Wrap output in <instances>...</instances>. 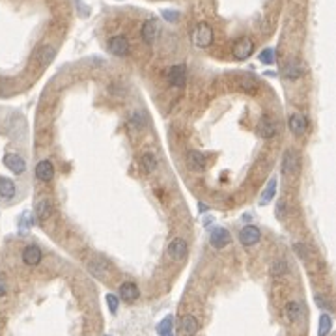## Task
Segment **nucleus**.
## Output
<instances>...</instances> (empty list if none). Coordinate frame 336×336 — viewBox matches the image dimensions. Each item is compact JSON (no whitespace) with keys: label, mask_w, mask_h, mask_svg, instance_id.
<instances>
[{"label":"nucleus","mask_w":336,"mask_h":336,"mask_svg":"<svg viewBox=\"0 0 336 336\" xmlns=\"http://www.w3.org/2000/svg\"><path fill=\"white\" fill-rule=\"evenodd\" d=\"M192 41H194L196 47H200V49L209 47V45L213 43V28L207 24V22L196 24V28H194V32H192Z\"/></svg>","instance_id":"obj_1"},{"label":"nucleus","mask_w":336,"mask_h":336,"mask_svg":"<svg viewBox=\"0 0 336 336\" xmlns=\"http://www.w3.org/2000/svg\"><path fill=\"white\" fill-rule=\"evenodd\" d=\"M301 168V159L295 149H286V153L282 157V174L284 176H295Z\"/></svg>","instance_id":"obj_2"},{"label":"nucleus","mask_w":336,"mask_h":336,"mask_svg":"<svg viewBox=\"0 0 336 336\" xmlns=\"http://www.w3.org/2000/svg\"><path fill=\"white\" fill-rule=\"evenodd\" d=\"M187 250H189V246H187V241H185V239H181V237H176V239H172V241L168 243V246H167L168 258H172V260H178V261H181V260H185V258H187Z\"/></svg>","instance_id":"obj_3"},{"label":"nucleus","mask_w":336,"mask_h":336,"mask_svg":"<svg viewBox=\"0 0 336 336\" xmlns=\"http://www.w3.org/2000/svg\"><path fill=\"white\" fill-rule=\"evenodd\" d=\"M252 53H254V43L250 37H239L232 49V55H234L235 60H246Z\"/></svg>","instance_id":"obj_4"},{"label":"nucleus","mask_w":336,"mask_h":336,"mask_svg":"<svg viewBox=\"0 0 336 336\" xmlns=\"http://www.w3.org/2000/svg\"><path fill=\"white\" fill-rule=\"evenodd\" d=\"M260 237H261L260 228L254 224H248L245 228H241V232H239V243L243 246H254L256 243H260Z\"/></svg>","instance_id":"obj_5"},{"label":"nucleus","mask_w":336,"mask_h":336,"mask_svg":"<svg viewBox=\"0 0 336 336\" xmlns=\"http://www.w3.org/2000/svg\"><path fill=\"white\" fill-rule=\"evenodd\" d=\"M34 174H36V178L39 179V181L49 183V181H53V179H55V165H53L51 161L43 159V161H39V163L36 165Z\"/></svg>","instance_id":"obj_6"},{"label":"nucleus","mask_w":336,"mask_h":336,"mask_svg":"<svg viewBox=\"0 0 336 336\" xmlns=\"http://www.w3.org/2000/svg\"><path fill=\"white\" fill-rule=\"evenodd\" d=\"M209 241H211V246L213 248H224V246L230 245V241H232V235H230V232L226 230V228H221V226H217V228H213L211 235H209Z\"/></svg>","instance_id":"obj_7"},{"label":"nucleus","mask_w":336,"mask_h":336,"mask_svg":"<svg viewBox=\"0 0 336 336\" xmlns=\"http://www.w3.org/2000/svg\"><path fill=\"white\" fill-rule=\"evenodd\" d=\"M198 331H200V323L192 314H185L179 319V333L183 336H196Z\"/></svg>","instance_id":"obj_8"},{"label":"nucleus","mask_w":336,"mask_h":336,"mask_svg":"<svg viewBox=\"0 0 336 336\" xmlns=\"http://www.w3.org/2000/svg\"><path fill=\"white\" fill-rule=\"evenodd\" d=\"M111 271V263L107 260H103V258H95V260H92L88 263V273L92 277H95V279H105Z\"/></svg>","instance_id":"obj_9"},{"label":"nucleus","mask_w":336,"mask_h":336,"mask_svg":"<svg viewBox=\"0 0 336 336\" xmlns=\"http://www.w3.org/2000/svg\"><path fill=\"white\" fill-rule=\"evenodd\" d=\"M41 260H43V252H41V248L37 245H28L24 246V250H22V261L28 265V267H36V265H39L41 263Z\"/></svg>","instance_id":"obj_10"},{"label":"nucleus","mask_w":336,"mask_h":336,"mask_svg":"<svg viewBox=\"0 0 336 336\" xmlns=\"http://www.w3.org/2000/svg\"><path fill=\"white\" fill-rule=\"evenodd\" d=\"M4 165L10 168L13 174H17V176H21V174L26 172V161L21 155H17V153H6L4 155Z\"/></svg>","instance_id":"obj_11"},{"label":"nucleus","mask_w":336,"mask_h":336,"mask_svg":"<svg viewBox=\"0 0 336 336\" xmlns=\"http://www.w3.org/2000/svg\"><path fill=\"white\" fill-rule=\"evenodd\" d=\"M288 127L297 138H301L306 134V118L302 114H291L288 118Z\"/></svg>","instance_id":"obj_12"},{"label":"nucleus","mask_w":336,"mask_h":336,"mask_svg":"<svg viewBox=\"0 0 336 336\" xmlns=\"http://www.w3.org/2000/svg\"><path fill=\"white\" fill-rule=\"evenodd\" d=\"M167 78H168V82H170L172 86H178V88L185 86V78H187V75H185V67L181 66V64L168 67Z\"/></svg>","instance_id":"obj_13"},{"label":"nucleus","mask_w":336,"mask_h":336,"mask_svg":"<svg viewBox=\"0 0 336 336\" xmlns=\"http://www.w3.org/2000/svg\"><path fill=\"white\" fill-rule=\"evenodd\" d=\"M34 213L39 221H47L51 215H53V204L49 202L47 196H39L36 204H34Z\"/></svg>","instance_id":"obj_14"},{"label":"nucleus","mask_w":336,"mask_h":336,"mask_svg":"<svg viewBox=\"0 0 336 336\" xmlns=\"http://www.w3.org/2000/svg\"><path fill=\"white\" fill-rule=\"evenodd\" d=\"M109 51L116 56H127L129 53V41L125 36H114L109 41Z\"/></svg>","instance_id":"obj_15"},{"label":"nucleus","mask_w":336,"mask_h":336,"mask_svg":"<svg viewBox=\"0 0 336 336\" xmlns=\"http://www.w3.org/2000/svg\"><path fill=\"white\" fill-rule=\"evenodd\" d=\"M157 34H159V22L155 21V19H149V21H146L144 24H142V32H140V36H142V41L148 45H153V41L157 39Z\"/></svg>","instance_id":"obj_16"},{"label":"nucleus","mask_w":336,"mask_h":336,"mask_svg":"<svg viewBox=\"0 0 336 336\" xmlns=\"http://www.w3.org/2000/svg\"><path fill=\"white\" fill-rule=\"evenodd\" d=\"M120 297L125 302H134L138 301V297H140V290H138V286L134 282H123L120 286Z\"/></svg>","instance_id":"obj_17"},{"label":"nucleus","mask_w":336,"mask_h":336,"mask_svg":"<svg viewBox=\"0 0 336 336\" xmlns=\"http://www.w3.org/2000/svg\"><path fill=\"white\" fill-rule=\"evenodd\" d=\"M284 316H286V319L291 321V323L299 321L302 317V304L299 301L286 302V306H284Z\"/></svg>","instance_id":"obj_18"},{"label":"nucleus","mask_w":336,"mask_h":336,"mask_svg":"<svg viewBox=\"0 0 336 336\" xmlns=\"http://www.w3.org/2000/svg\"><path fill=\"white\" fill-rule=\"evenodd\" d=\"M302 73H304V67H302L301 62H290V64H286V67L282 69V75H284V78H288V80H297V78L302 77Z\"/></svg>","instance_id":"obj_19"},{"label":"nucleus","mask_w":336,"mask_h":336,"mask_svg":"<svg viewBox=\"0 0 336 336\" xmlns=\"http://www.w3.org/2000/svg\"><path fill=\"white\" fill-rule=\"evenodd\" d=\"M258 131H260V134H261V138H273L275 134H277V125H275V122L269 118V116H263L261 120H260V127H258Z\"/></svg>","instance_id":"obj_20"},{"label":"nucleus","mask_w":336,"mask_h":336,"mask_svg":"<svg viewBox=\"0 0 336 336\" xmlns=\"http://www.w3.org/2000/svg\"><path fill=\"white\" fill-rule=\"evenodd\" d=\"M55 47H51V45H45V47H41L37 53H36V60H37V64H41V66H49L53 60H55Z\"/></svg>","instance_id":"obj_21"},{"label":"nucleus","mask_w":336,"mask_h":336,"mask_svg":"<svg viewBox=\"0 0 336 336\" xmlns=\"http://www.w3.org/2000/svg\"><path fill=\"white\" fill-rule=\"evenodd\" d=\"M17 192V187H15V181H11L8 178H0V198L4 200H11Z\"/></svg>","instance_id":"obj_22"},{"label":"nucleus","mask_w":336,"mask_h":336,"mask_svg":"<svg viewBox=\"0 0 336 336\" xmlns=\"http://www.w3.org/2000/svg\"><path fill=\"white\" fill-rule=\"evenodd\" d=\"M189 165L192 170L200 172V170H204V168L207 167V155H205V153H200V151H190Z\"/></svg>","instance_id":"obj_23"},{"label":"nucleus","mask_w":336,"mask_h":336,"mask_svg":"<svg viewBox=\"0 0 336 336\" xmlns=\"http://www.w3.org/2000/svg\"><path fill=\"white\" fill-rule=\"evenodd\" d=\"M275 194H277V178L273 176V178L269 179L267 187H265V190H263L261 198H260V205H267L269 202L275 198Z\"/></svg>","instance_id":"obj_24"},{"label":"nucleus","mask_w":336,"mask_h":336,"mask_svg":"<svg viewBox=\"0 0 336 336\" xmlns=\"http://www.w3.org/2000/svg\"><path fill=\"white\" fill-rule=\"evenodd\" d=\"M157 333H159V336H176L174 335V316H167L157 325Z\"/></svg>","instance_id":"obj_25"},{"label":"nucleus","mask_w":336,"mask_h":336,"mask_svg":"<svg viewBox=\"0 0 336 336\" xmlns=\"http://www.w3.org/2000/svg\"><path fill=\"white\" fill-rule=\"evenodd\" d=\"M140 167L146 174H151L153 170H157V159L151 153H142L140 157Z\"/></svg>","instance_id":"obj_26"},{"label":"nucleus","mask_w":336,"mask_h":336,"mask_svg":"<svg viewBox=\"0 0 336 336\" xmlns=\"http://www.w3.org/2000/svg\"><path fill=\"white\" fill-rule=\"evenodd\" d=\"M331 329H333V319H331V316H329V314H321V317H319V331H317V336H329Z\"/></svg>","instance_id":"obj_27"},{"label":"nucleus","mask_w":336,"mask_h":336,"mask_svg":"<svg viewBox=\"0 0 336 336\" xmlns=\"http://www.w3.org/2000/svg\"><path fill=\"white\" fill-rule=\"evenodd\" d=\"M286 273H288V263H286L284 260H275V261L271 263V275L282 277V275H286Z\"/></svg>","instance_id":"obj_28"},{"label":"nucleus","mask_w":336,"mask_h":336,"mask_svg":"<svg viewBox=\"0 0 336 336\" xmlns=\"http://www.w3.org/2000/svg\"><path fill=\"white\" fill-rule=\"evenodd\" d=\"M239 84H241V88L245 90L246 93H254L258 90L256 78H252V77H241L239 78Z\"/></svg>","instance_id":"obj_29"},{"label":"nucleus","mask_w":336,"mask_h":336,"mask_svg":"<svg viewBox=\"0 0 336 336\" xmlns=\"http://www.w3.org/2000/svg\"><path fill=\"white\" fill-rule=\"evenodd\" d=\"M260 62L261 64H273L275 62V51L273 49H265V51H261L260 53Z\"/></svg>","instance_id":"obj_30"},{"label":"nucleus","mask_w":336,"mask_h":336,"mask_svg":"<svg viewBox=\"0 0 336 336\" xmlns=\"http://www.w3.org/2000/svg\"><path fill=\"white\" fill-rule=\"evenodd\" d=\"M107 304H109V310H111L112 314L118 312V306H120V299H118V295L109 293V295H107Z\"/></svg>","instance_id":"obj_31"},{"label":"nucleus","mask_w":336,"mask_h":336,"mask_svg":"<svg viewBox=\"0 0 336 336\" xmlns=\"http://www.w3.org/2000/svg\"><path fill=\"white\" fill-rule=\"evenodd\" d=\"M275 215H277V219H279V221H284V219H286V215H288V205H286V202L284 200H279Z\"/></svg>","instance_id":"obj_32"},{"label":"nucleus","mask_w":336,"mask_h":336,"mask_svg":"<svg viewBox=\"0 0 336 336\" xmlns=\"http://www.w3.org/2000/svg\"><path fill=\"white\" fill-rule=\"evenodd\" d=\"M163 17H165L167 21H178V19H179V13H178V11L163 10Z\"/></svg>","instance_id":"obj_33"},{"label":"nucleus","mask_w":336,"mask_h":336,"mask_svg":"<svg viewBox=\"0 0 336 336\" xmlns=\"http://www.w3.org/2000/svg\"><path fill=\"white\" fill-rule=\"evenodd\" d=\"M316 304H317L319 308H327V310H331V304L327 302V299H325L323 295H316Z\"/></svg>","instance_id":"obj_34"},{"label":"nucleus","mask_w":336,"mask_h":336,"mask_svg":"<svg viewBox=\"0 0 336 336\" xmlns=\"http://www.w3.org/2000/svg\"><path fill=\"white\" fill-rule=\"evenodd\" d=\"M293 248H295V252L299 254V258H301V260H306V258H308V254H306V248H302L301 243H297V245L293 246Z\"/></svg>","instance_id":"obj_35"},{"label":"nucleus","mask_w":336,"mask_h":336,"mask_svg":"<svg viewBox=\"0 0 336 336\" xmlns=\"http://www.w3.org/2000/svg\"><path fill=\"white\" fill-rule=\"evenodd\" d=\"M2 295H6V286L0 282V297H2Z\"/></svg>","instance_id":"obj_36"}]
</instances>
